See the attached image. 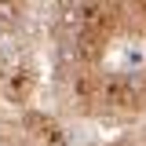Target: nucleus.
Returning a JSON list of instances; mask_svg holds the SVG:
<instances>
[{
	"instance_id": "nucleus-1",
	"label": "nucleus",
	"mask_w": 146,
	"mask_h": 146,
	"mask_svg": "<svg viewBox=\"0 0 146 146\" xmlns=\"http://www.w3.org/2000/svg\"><path fill=\"white\" fill-rule=\"evenodd\" d=\"M102 77H106L102 70L58 62L55 66V99L73 117H95L99 113V95H102Z\"/></svg>"
},
{
	"instance_id": "nucleus-2",
	"label": "nucleus",
	"mask_w": 146,
	"mask_h": 146,
	"mask_svg": "<svg viewBox=\"0 0 146 146\" xmlns=\"http://www.w3.org/2000/svg\"><path fill=\"white\" fill-rule=\"evenodd\" d=\"M146 110V80L131 73H106L102 77V95H99V113L95 121L110 124H131Z\"/></svg>"
},
{
	"instance_id": "nucleus-3",
	"label": "nucleus",
	"mask_w": 146,
	"mask_h": 146,
	"mask_svg": "<svg viewBox=\"0 0 146 146\" xmlns=\"http://www.w3.org/2000/svg\"><path fill=\"white\" fill-rule=\"evenodd\" d=\"M36 91H40V66L33 58L15 55V62H4L0 66V95H4V102L29 110V102L36 99Z\"/></svg>"
},
{
	"instance_id": "nucleus-4",
	"label": "nucleus",
	"mask_w": 146,
	"mask_h": 146,
	"mask_svg": "<svg viewBox=\"0 0 146 146\" xmlns=\"http://www.w3.org/2000/svg\"><path fill=\"white\" fill-rule=\"evenodd\" d=\"M18 139L26 146H70V131L55 113L29 106L18 117Z\"/></svg>"
},
{
	"instance_id": "nucleus-5",
	"label": "nucleus",
	"mask_w": 146,
	"mask_h": 146,
	"mask_svg": "<svg viewBox=\"0 0 146 146\" xmlns=\"http://www.w3.org/2000/svg\"><path fill=\"white\" fill-rule=\"evenodd\" d=\"M117 11H121V33L135 36V40H146V4L143 0L117 4Z\"/></svg>"
},
{
	"instance_id": "nucleus-6",
	"label": "nucleus",
	"mask_w": 146,
	"mask_h": 146,
	"mask_svg": "<svg viewBox=\"0 0 146 146\" xmlns=\"http://www.w3.org/2000/svg\"><path fill=\"white\" fill-rule=\"evenodd\" d=\"M26 11H29L26 4H0V29H4V33L22 29V26H26V18H29Z\"/></svg>"
},
{
	"instance_id": "nucleus-7",
	"label": "nucleus",
	"mask_w": 146,
	"mask_h": 146,
	"mask_svg": "<svg viewBox=\"0 0 146 146\" xmlns=\"http://www.w3.org/2000/svg\"><path fill=\"white\" fill-rule=\"evenodd\" d=\"M143 80H146V70H143Z\"/></svg>"
}]
</instances>
